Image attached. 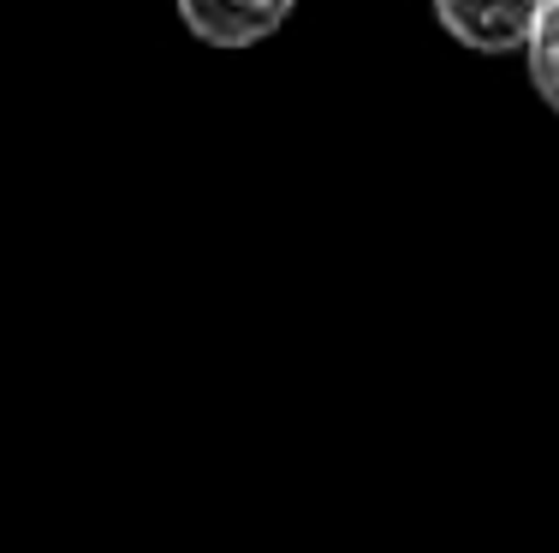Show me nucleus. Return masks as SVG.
<instances>
[{
  "mask_svg": "<svg viewBox=\"0 0 559 553\" xmlns=\"http://www.w3.org/2000/svg\"><path fill=\"white\" fill-rule=\"evenodd\" d=\"M548 0H435V19L471 55H524Z\"/></svg>",
  "mask_w": 559,
  "mask_h": 553,
  "instance_id": "obj_1",
  "label": "nucleus"
},
{
  "mask_svg": "<svg viewBox=\"0 0 559 553\" xmlns=\"http://www.w3.org/2000/svg\"><path fill=\"white\" fill-rule=\"evenodd\" d=\"M185 31L209 48H257L292 19L298 0H173Z\"/></svg>",
  "mask_w": 559,
  "mask_h": 553,
  "instance_id": "obj_2",
  "label": "nucleus"
},
{
  "mask_svg": "<svg viewBox=\"0 0 559 553\" xmlns=\"http://www.w3.org/2000/svg\"><path fill=\"white\" fill-rule=\"evenodd\" d=\"M524 60H530V84H536V96L559 113V0H548V7H542L536 31H530Z\"/></svg>",
  "mask_w": 559,
  "mask_h": 553,
  "instance_id": "obj_3",
  "label": "nucleus"
}]
</instances>
